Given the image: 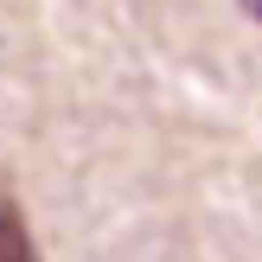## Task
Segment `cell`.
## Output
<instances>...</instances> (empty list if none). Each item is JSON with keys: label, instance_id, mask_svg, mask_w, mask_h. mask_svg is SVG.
Here are the masks:
<instances>
[{"label": "cell", "instance_id": "obj_1", "mask_svg": "<svg viewBox=\"0 0 262 262\" xmlns=\"http://www.w3.org/2000/svg\"><path fill=\"white\" fill-rule=\"evenodd\" d=\"M0 262H38L32 230H26V211L13 199H0Z\"/></svg>", "mask_w": 262, "mask_h": 262}, {"label": "cell", "instance_id": "obj_2", "mask_svg": "<svg viewBox=\"0 0 262 262\" xmlns=\"http://www.w3.org/2000/svg\"><path fill=\"white\" fill-rule=\"evenodd\" d=\"M243 7H250V13H262V0H243Z\"/></svg>", "mask_w": 262, "mask_h": 262}]
</instances>
